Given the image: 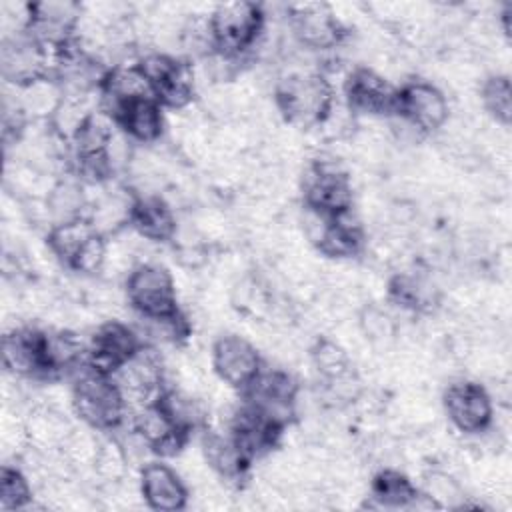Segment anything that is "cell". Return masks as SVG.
Masks as SVG:
<instances>
[{
	"label": "cell",
	"mask_w": 512,
	"mask_h": 512,
	"mask_svg": "<svg viewBox=\"0 0 512 512\" xmlns=\"http://www.w3.org/2000/svg\"><path fill=\"white\" fill-rule=\"evenodd\" d=\"M276 104L296 126H320L334 104L332 86L320 70L294 68L276 86Z\"/></svg>",
	"instance_id": "cell-1"
},
{
	"label": "cell",
	"mask_w": 512,
	"mask_h": 512,
	"mask_svg": "<svg viewBox=\"0 0 512 512\" xmlns=\"http://www.w3.org/2000/svg\"><path fill=\"white\" fill-rule=\"evenodd\" d=\"M212 366L224 384L240 390H246L262 370L258 350L236 334L220 336L214 342Z\"/></svg>",
	"instance_id": "cell-9"
},
{
	"label": "cell",
	"mask_w": 512,
	"mask_h": 512,
	"mask_svg": "<svg viewBox=\"0 0 512 512\" xmlns=\"http://www.w3.org/2000/svg\"><path fill=\"white\" fill-rule=\"evenodd\" d=\"M134 430L144 438L152 452L164 456L176 454L184 446V440L188 436L172 422L166 410L158 404V398L138 408V414L134 418Z\"/></svg>",
	"instance_id": "cell-16"
},
{
	"label": "cell",
	"mask_w": 512,
	"mask_h": 512,
	"mask_svg": "<svg viewBox=\"0 0 512 512\" xmlns=\"http://www.w3.org/2000/svg\"><path fill=\"white\" fill-rule=\"evenodd\" d=\"M44 202H46V210H48L52 226L70 222L76 218H86L84 208L88 206V198H86L80 178L78 180H74V178L58 180L44 196Z\"/></svg>",
	"instance_id": "cell-20"
},
{
	"label": "cell",
	"mask_w": 512,
	"mask_h": 512,
	"mask_svg": "<svg viewBox=\"0 0 512 512\" xmlns=\"http://www.w3.org/2000/svg\"><path fill=\"white\" fill-rule=\"evenodd\" d=\"M32 500V488L26 476L18 468L4 466L0 472V508L20 510Z\"/></svg>",
	"instance_id": "cell-29"
},
{
	"label": "cell",
	"mask_w": 512,
	"mask_h": 512,
	"mask_svg": "<svg viewBox=\"0 0 512 512\" xmlns=\"http://www.w3.org/2000/svg\"><path fill=\"white\" fill-rule=\"evenodd\" d=\"M480 98L486 108V112L502 126L510 124L512 118V88L510 80L504 74H494L490 76L482 88H480Z\"/></svg>",
	"instance_id": "cell-24"
},
{
	"label": "cell",
	"mask_w": 512,
	"mask_h": 512,
	"mask_svg": "<svg viewBox=\"0 0 512 512\" xmlns=\"http://www.w3.org/2000/svg\"><path fill=\"white\" fill-rule=\"evenodd\" d=\"M208 22L214 50L236 58L256 44L264 30L266 14L262 6L252 2H226L212 8Z\"/></svg>",
	"instance_id": "cell-3"
},
{
	"label": "cell",
	"mask_w": 512,
	"mask_h": 512,
	"mask_svg": "<svg viewBox=\"0 0 512 512\" xmlns=\"http://www.w3.org/2000/svg\"><path fill=\"white\" fill-rule=\"evenodd\" d=\"M72 406L86 426L102 432L118 428L126 414V398L116 380L90 364L76 368Z\"/></svg>",
	"instance_id": "cell-2"
},
{
	"label": "cell",
	"mask_w": 512,
	"mask_h": 512,
	"mask_svg": "<svg viewBox=\"0 0 512 512\" xmlns=\"http://www.w3.org/2000/svg\"><path fill=\"white\" fill-rule=\"evenodd\" d=\"M448 100L440 88L428 82H410L396 96V114L416 130L432 132L448 120Z\"/></svg>",
	"instance_id": "cell-10"
},
{
	"label": "cell",
	"mask_w": 512,
	"mask_h": 512,
	"mask_svg": "<svg viewBox=\"0 0 512 512\" xmlns=\"http://www.w3.org/2000/svg\"><path fill=\"white\" fill-rule=\"evenodd\" d=\"M424 486H426L424 488L426 498L432 500L436 506H444V508L464 506V490L448 472H442V470L428 472Z\"/></svg>",
	"instance_id": "cell-28"
},
{
	"label": "cell",
	"mask_w": 512,
	"mask_h": 512,
	"mask_svg": "<svg viewBox=\"0 0 512 512\" xmlns=\"http://www.w3.org/2000/svg\"><path fill=\"white\" fill-rule=\"evenodd\" d=\"M346 106L356 114H388L396 112V96L394 90L384 76H380L372 68H354L344 82Z\"/></svg>",
	"instance_id": "cell-13"
},
{
	"label": "cell",
	"mask_w": 512,
	"mask_h": 512,
	"mask_svg": "<svg viewBox=\"0 0 512 512\" xmlns=\"http://www.w3.org/2000/svg\"><path fill=\"white\" fill-rule=\"evenodd\" d=\"M310 358H312L314 368L320 372V376L324 380L342 376L348 370H352L346 350L338 342L328 340V338H322L312 346Z\"/></svg>",
	"instance_id": "cell-26"
},
{
	"label": "cell",
	"mask_w": 512,
	"mask_h": 512,
	"mask_svg": "<svg viewBox=\"0 0 512 512\" xmlns=\"http://www.w3.org/2000/svg\"><path fill=\"white\" fill-rule=\"evenodd\" d=\"M114 374L126 404L130 400L140 408L154 402L162 394L164 368L160 354L152 348L140 346L136 354H132Z\"/></svg>",
	"instance_id": "cell-7"
},
{
	"label": "cell",
	"mask_w": 512,
	"mask_h": 512,
	"mask_svg": "<svg viewBox=\"0 0 512 512\" xmlns=\"http://www.w3.org/2000/svg\"><path fill=\"white\" fill-rule=\"evenodd\" d=\"M288 10L292 34L300 46L308 50H330L342 42L344 28L328 6L296 4Z\"/></svg>",
	"instance_id": "cell-12"
},
{
	"label": "cell",
	"mask_w": 512,
	"mask_h": 512,
	"mask_svg": "<svg viewBox=\"0 0 512 512\" xmlns=\"http://www.w3.org/2000/svg\"><path fill=\"white\" fill-rule=\"evenodd\" d=\"M142 346L132 328L118 320L100 324L88 346V364L104 374H114Z\"/></svg>",
	"instance_id": "cell-14"
},
{
	"label": "cell",
	"mask_w": 512,
	"mask_h": 512,
	"mask_svg": "<svg viewBox=\"0 0 512 512\" xmlns=\"http://www.w3.org/2000/svg\"><path fill=\"white\" fill-rule=\"evenodd\" d=\"M306 206L336 216L352 208V186L348 174L336 160H318L304 176Z\"/></svg>",
	"instance_id": "cell-6"
},
{
	"label": "cell",
	"mask_w": 512,
	"mask_h": 512,
	"mask_svg": "<svg viewBox=\"0 0 512 512\" xmlns=\"http://www.w3.org/2000/svg\"><path fill=\"white\" fill-rule=\"evenodd\" d=\"M106 254H108V242L102 234L94 232L86 244L80 248V252L74 256L70 262V268L80 272V274H96L104 270L106 264Z\"/></svg>",
	"instance_id": "cell-30"
},
{
	"label": "cell",
	"mask_w": 512,
	"mask_h": 512,
	"mask_svg": "<svg viewBox=\"0 0 512 512\" xmlns=\"http://www.w3.org/2000/svg\"><path fill=\"white\" fill-rule=\"evenodd\" d=\"M4 368L16 378H48L46 332L32 328H14L2 338Z\"/></svg>",
	"instance_id": "cell-11"
},
{
	"label": "cell",
	"mask_w": 512,
	"mask_h": 512,
	"mask_svg": "<svg viewBox=\"0 0 512 512\" xmlns=\"http://www.w3.org/2000/svg\"><path fill=\"white\" fill-rule=\"evenodd\" d=\"M92 470L104 482L122 480L128 470V456H126L122 444L116 440L100 442Z\"/></svg>",
	"instance_id": "cell-27"
},
{
	"label": "cell",
	"mask_w": 512,
	"mask_h": 512,
	"mask_svg": "<svg viewBox=\"0 0 512 512\" xmlns=\"http://www.w3.org/2000/svg\"><path fill=\"white\" fill-rule=\"evenodd\" d=\"M128 302L144 318H166L178 312L176 284L170 272L154 262L134 266L126 278Z\"/></svg>",
	"instance_id": "cell-4"
},
{
	"label": "cell",
	"mask_w": 512,
	"mask_h": 512,
	"mask_svg": "<svg viewBox=\"0 0 512 512\" xmlns=\"http://www.w3.org/2000/svg\"><path fill=\"white\" fill-rule=\"evenodd\" d=\"M444 410L452 426L464 434H480L492 424V398L476 382H454L444 392Z\"/></svg>",
	"instance_id": "cell-8"
},
{
	"label": "cell",
	"mask_w": 512,
	"mask_h": 512,
	"mask_svg": "<svg viewBox=\"0 0 512 512\" xmlns=\"http://www.w3.org/2000/svg\"><path fill=\"white\" fill-rule=\"evenodd\" d=\"M114 122L130 140L138 142H154L156 138H160L164 126L160 102L156 98L134 100L122 106L116 112Z\"/></svg>",
	"instance_id": "cell-19"
},
{
	"label": "cell",
	"mask_w": 512,
	"mask_h": 512,
	"mask_svg": "<svg viewBox=\"0 0 512 512\" xmlns=\"http://www.w3.org/2000/svg\"><path fill=\"white\" fill-rule=\"evenodd\" d=\"M94 226L88 218H76L70 222L54 224L48 230V250L64 260L68 266L74 260V256L80 252V248L86 244V240L94 234Z\"/></svg>",
	"instance_id": "cell-22"
},
{
	"label": "cell",
	"mask_w": 512,
	"mask_h": 512,
	"mask_svg": "<svg viewBox=\"0 0 512 512\" xmlns=\"http://www.w3.org/2000/svg\"><path fill=\"white\" fill-rule=\"evenodd\" d=\"M140 492L152 510L172 512L186 506V486L180 476L162 462H148L140 470Z\"/></svg>",
	"instance_id": "cell-15"
},
{
	"label": "cell",
	"mask_w": 512,
	"mask_h": 512,
	"mask_svg": "<svg viewBox=\"0 0 512 512\" xmlns=\"http://www.w3.org/2000/svg\"><path fill=\"white\" fill-rule=\"evenodd\" d=\"M24 440L38 452H58L72 432V424L56 406H36L24 420Z\"/></svg>",
	"instance_id": "cell-17"
},
{
	"label": "cell",
	"mask_w": 512,
	"mask_h": 512,
	"mask_svg": "<svg viewBox=\"0 0 512 512\" xmlns=\"http://www.w3.org/2000/svg\"><path fill=\"white\" fill-rule=\"evenodd\" d=\"M358 326H360V332L366 336V340L374 346L390 344L398 332L394 318L376 304H366L360 310Z\"/></svg>",
	"instance_id": "cell-25"
},
{
	"label": "cell",
	"mask_w": 512,
	"mask_h": 512,
	"mask_svg": "<svg viewBox=\"0 0 512 512\" xmlns=\"http://www.w3.org/2000/svg\"><path fill=\"white\" fill-rule=\"evenodd\" d=\"M372 498L382 508H408L418 500V490L404 474L396 470H382L374 478Z\"/></svg>",
	"instance_id": "cell-23"
},
{
	"label": "cell",
	"mask_w": 512,
	"mask_h": 512,
	"mask_svg": "<svg viewBox=\"0 0 512 512\" xmlns=\"http://www.w3.org/2000/svg\"><path fill=\"white\" fill-rule=\"evenodd\" d=\"M54 58L56 50L42 46L28 32L10 34L4 38L0 54L2 76L18 88L32 84L48 78L50 66L54 68Z\"/></svg>",
	"instance_id": "cell-5"
},
{
	"label": "cell",
	"mask_w": 512,
	"mask_h": 512,
	"mask_svg": "<svg viewBox=\"0 0 512 512\" xmlns=\"http://www.w3.org/2000/svg\"><path fill=\"white\" fill-rule=\"evenodd\" d=\"M202 450L206 464L222 478L234 480L242 476L248 466V458L232 436H224L220 432H206L202 440Z\"/></svg>",
	"instance_id": "cell-21"
},
{
	"label": "cell",
	"mask_w": 512,
	"mask_h": 512,
	"mask_svg": "<svg viewBox=\"0 0 512 512\" xmlns=\"http://www.w3.org/2000/svg\"><path fill=\"white\" fill-rule=\"evenodd\" d=\"M130 226L142 240L164 242L176 232V218L172 208L158 196L134 198L130 212Z\"/></svg>",
	"instance_id": "cell-18"
}]
</instances>
